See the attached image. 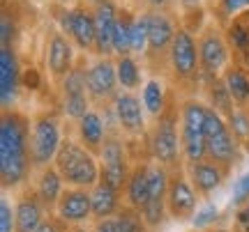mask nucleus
<instances>
[{
	"label": "nucleus",
	"mask_w": 249,
	"mask_h": 232,
	"mask_svg": "<svg viewBox=\"0 0 249 232\" xmlns=\"http://www.w3.org/2000/svg\"><path fill=\"white\" fill-rule=\"evenodd\" d=\"M30 117L5 108L0 117V182L5 191L23 186L33 172L30 161Z\"/></svg>",
	"instance_id": "obj_1"
},
{
	"label": "nucleus",
	"mask_w": 249,
	"mask_h": 232,
	"mask_svg": "<svg viewBox=\"0 0 249 232\" xmlns=\"http://www.w3.org/2000/svg\"><path fill=\"white\" fill-rule=\"evenodd\" d=\"M53 166L62 175L67 186L76 188H92L99 184L102 179V168H99V159L92 152H88L79 140L74 138H65L60 145V152L55 156Z\"/></svg>",
	"instance_id": "obj_2"
},
{
	"label": "nucleus",
	"mask_w": 249,
	"mask_h": 232,
	"mask_svg": "<svg viewBox=\"0 0 249 232\" xmlns=\"http://www.w3.org/2000/svg\"><path fill=\"white\" fill-rule=\"evenodd\" d=\"M178 108L169 104L166 110L160 117H155V124L148 131L145 145H148V156L155 163H161L166 168L180 166L182 156V145H180V126H178Z\"/></svg>",
	"instance_id": "obj_3"
},
{
	"label": "nucleus",
	"mask_w": 249,
	"mask_h": 232,
	"mask_svg": "<svg viewBox=\"0 0 249 232\" xmlns=\"http://www.w3.org/2000/svg\"><path fill=\"white\" fill-rule=\"evenodd\" d=\"M60 120L55 113H37L30 122V161L33 170H42L46 166H53L55 156L62 145Z\"/></svg>",
	"instance_id": "obj_4"
},
{
	"label": "nucleus",
	"mask_w": 249,
	"mask_h": 232,
	"mask_svg": "<svg viewBox=\"0 0 249 232\" xmlns=\"http://www.w3.org/2000/svg\"><path fill=\"white\" fill-rule=\"evenodd\" d=\"M97 159H99V168H102V182L111 184L118 191H124L134 166L129 161V154H127L124 136L118 134V131H111Z\"/></svg>",
	"instance_id": "obj_5"
},
{
	"label": "nucleus",
	"mask_w": 249,
	"mask_h": 232,
	"mask_svg": "<svg viewBox=\"0 0 249 232\" xmlns=\"http://www.w3.org/2000/svg\"><path fill=\"white\" fill-rule=\"evenodd\" d=\"M198 200L201 196L196 193L194 184L187 177L185 166H176L171 168V184H169V193H166V207H169V216L178 223L192 221L198 209Z\"/></svg>",
	"instance_id": "obj_6"
},
{
	"label": "nucleus",
	"mask_w": 249,
	"mask_h": 232,
	"mask_svg": "<svg viewBox=\"0 0 249 232\" xmlns=\"http://www.w3.org/2000/svg\"><path fill=\"white\" fill-rule=\"evenodd\" d=\"M113 115H116V124L123 131L124 138H148V124H145V108L143 101L134 92H120L113 101Z\"/></svg>",
	"instance_id": "obj_7"
},
{
	"label": "nucleus",
	"mask_w": 249,
	"mask_h": 232,
	"mask_svg": "<svg viewBox=\"0 0 249 232\" xmlns=\"http://www.w3.org/2000/svg\"><path fill=\"white\" fill-rule=\"evenodd\" d=\"M169 62L180 80H194L198 69H201L198 46L194 42V35L187 28H178V32L173 37V44H171L169 51Z\"/></svg>",
	"instance_id": "obj_8"
},
{
	"label": "nucleus",
	"mask_w": 249,
	"mask_h": 232,
	"mask_svg": "<svg viewBox=\"0 0 249 232\" xmlns=\"http://www.w3.org/2000/svg\"><path fill=\"white\" fill-rule=\"evenodd\" d=\"M198 60H201V69L210 80L222 72L226 62H229V46L224 35L217 28H205L201 37H198Z\"/></svg>",
	"instance_id": "obj_9"
},
{
	"label": "nucleus",
	"mask_w": 249,
	"mask_h": 232,
	"mask_svg": "<svg viewBox=\"0 0 249 232\" xmlns=\"http://www.w3.org/2000/svg\"><path fill=\"white\" fill-rule=\"evenodd\" d=\"M118 72L111 58H99L88 67V97L95 104H108L118 97Z\"/></svg>",
	"instance_id": "obj_10"
},
{
	"label": "nucleus",
	"mask_w": 249,
	"mask_h": 232,
	"mask_svg": "<svg viewBox=\"0 0 249 232\" xmlns=\"http://www.w3.org/2000/svg\"><path fill=\"white\" fill-rule=\"evenodd\" d=\"M55 218L65 225H83L92 218V198L88 188L67 186L55 205Z\"/></svg>",
	"instance_id": "obj_11"
},
{
	"label": "nucleus",
	"mask_w": 249,
	"mask_h": 232,
	"mask_svg": "<svg viewBox=\"0 0 249 232\" xmlns=\"http://www.w3.org/2000/svg\"><path fill=\"white\" fill-rule=\"evenodd\" d=\"M185 170H187V177H189V182L194 184L196 193L203 198V200H208L214 191H219V188H222V184L226 182V177L231 175V170L217 166V163H214V161H210V159L196 161V163H187Z\"/></svg>",
	"instance_id": "obj_12"
},
{
	"label": "nucleus",
	"mask_w": 249,
	"mask_h": 232,
	"mask_svg": "<svg viewBox=\"0 0 249 232\" xmlns=\"http://www.w3.org/2000/svg\"><path fill=\"white\" fill-rule=\"evenodd\" d=\"M14 216H17V232H37L46 218V207L37 198L35 188L26 186L14 200Z\"/></svg>",
	"instance_id": "obj_13"
},
{
	"label": "nucleus",
	"mask_w": 249,
	"mask_h": 232,
	"mask_svg": "<svg viewBox=\"0 0 249 232\" xmlns=\"http://www.w3.org/2000/svg\"><path fill=\"white\" fill-rule=\"evenodd\" d=\"M46 67L55 80H62L76 67L74 62V48L62 30H53L46 39Z\"/></svg>",
	"instance_id": "obj_14"
},
{
	"label": "nucleus",
	"mask_w": 249,
	"mask_h": 232,
	"mask_svg": "<svg viewBox=\"0 0 249 232\" xmlns=\"http://www.w3.org/2000/svg\"><path fill=\"white\" fill-rule=\"evenodd\" d=\"M148 26H150V37H148V60H157V58H169L171 44H173V37H176V28L171 23V18L164 12L152 9L148 12Z\"/></svg>",
	"instance_id": "obj_15"
},
{
	"label": "nucleus",
	"mask_w": 249,
	"mask_h": 232,
	"mask_svg": "<svg viewBox=\"0 0 249 232\" xmlns=\"http://www.w3.org/2000/svg\"><path fill=\"white\" fill-rule=\"evenodd\" d=\"M21 67H18L14 46L0 48V101L2 108H12L17 101L18 85H21Z\"/></svg>",
	"instance_id": "obj_16"
},
{
	"label": "nucleus",
	"mask_w": 249,
	"mask_h": 232,
	"mask_svg": "<svg viewBox=\"0 0 249 232\" xmlns=\"http://www.w3.org/2000/svg\"><path fill=\"white\" fill-rule=\"evenodd\" d=\"M108 134H111V129H108L107 120L102 117V113L99 110H90L88 115H83L76 122V136H79V143L88 150V152H92L95 156H99V152H102V147H104V143H107Z\"/></svg>",
	"instance_id": "obj_17"
},
{
	"label": "nucleus",
	"mask_w": 249,
	"mask_h": 232,
	"mask_svg": "<svg viewBox=\"0 0 249 232\" xmlns=\"http://www.w3.org/2000/svg\"><path fill=\"white\" fill-rule=\"evenodd\" d=\"M150 163H152V159L136 161L132 166V175L127 179V186L123 191V196H124L123 202L134 207V209H139V212L150 200Z\"/></svg>",
	"instance_id": "obj_18"
},
{
	"label": "nucleus",
	"mask_w": 249,
	"mask_h": 232,
	"mask_svg": "<svg viewBox=\"0 0 249 232\" xmlns=\"http://www.w3.org/2000/svg\"><path fill=\"white\" fill-rule=\"evenodd\" d=\"M95 21H97V44L95 53L102 58H108L113 53V35L118 26V9L113 0H104L95 7Z\"/></svg>",
	"instance_id": "obj_19"
},
{
	"label": "nucleus",
	"mask_w": 249,
	"mask_h": 232,
	"mask_svg": "<svg viewBox=\"0 0 249 232\" xmlns=\"http://www.w3.org/2000/svg\"><path fill=\"white\" fill-rule=\"evenodd\" d=\"M70 37L74 44L83 48V51H95L97 44V21H95V12L88 9L86 5L71 9V30Z\"/></svg>",
	"instance_id": "obj_20"
},
{
	"label": "nucleus",
	"mask_w": 249,
	"mask_h": 232,
	"mask_svg": "<svg viewBox=\"0 0 249 232\" xmlns=\"http://www.w3.org/2000/svg\"><path fill=\"white\" fill-rule=\"evenodd\" d=\"M33 188H35L37 198L42 200V205L46 207V212L51 214V212H55V205H58L62 191L67 186H65V179H62V175L58 172V168H55V166H46V168L37 170Z\"/></svg>",
	"instance_id": "obj_21"
},
{
	"label": "nucleus",
	"mask_w": 249,
	"mask_h": 232,
	"mask_svg": "<svg viewBox=\"0 0 249 232\" xmlns=\"http://www.w3.org/2000/svg\"><path fill=\"white\" fill-rule=\"evenodd\" d=\"M242 150L240 145L235 143V138L233 134L226 129L222 134L213 136V138H208V159L214 161L217 166H222L226 170H233L242 159Z\"/></svg>",
	"instance_id": "obj_22"
},
{
	"label": "nucleus",
	"mask_w": 249,
	"mask_h": 232,
	"mask_svg": "<svg viewBox=\"0 0 249 232\" xmlns=\"http://www.w3.org/2000/svg\"><path fill=\"white\" fill-rule=\"evenodd\" d=\"M120 196L123 191L113 188L111 184L102 182L99 179L97 186L90 188V198H92V218L95 221H102V218H113V216L120 212V207L124 202H120Z\"/></svg>",
	"instance_id": "obj_23"
},
{
	"label": "nucleus",
	"mask_w": 249,
	"mask_h": 232,
	"mask_svg": "<svg viewBox=\"0 0 249 232\" xmlns=\"http://www.w3.org/2000/svg\"><path fill=\"white\" fill-rule=\"evenodd\" d=\"M60 92H62V104L65 101H76V99H90L88 97V69H86L83 60H79L76 67L60 80Z\"/></svg>",
	"instance_id": "obj_24"
},
{
	"label": "nucleus",
	"mask_w": 249,
	"mask_h": 232,
	"mask_svg": "<svg viewBox=\"0 0 249 232\" xmlns=\"http://www.w3.org/2000/svg\"><path fill=\"white\" fill-rule=\"evenodd\" d=\"M224 83L231 92L233 101L238 108H247L249 110V76L247 72L238 67V64H229L224 72Z\"/></svg>",
	"instance_id": "obj_25"
},
{
	"label": "nucleus",
	"mask_w": 249,
	"mask_h": 232,
	"mask_svg": "<svg viewBox=\"0 0 249 232\" xmlns=\"http://www.w3.org/2000/svg\"><path fill=\"white\" fill-rule=\"evenodd\" d=\"M141 101H143L145 113L150 117H160L161 113L166 110V106H169V101H166V90H164L160 78H150V80L143 83Z\"/></svg>",
	"instance_id": "obj_26"
},
{
	"label": "nucleus",
	"mask_w": 249,
	"mask_h": 232,
	"mask_svg": "<svg viewBox=\"0 0 249 232\" xmlns=\"http://www.w3.org/2000/svg\"><path fill=\"white\" fill-rule=\"evenodd\" d=\"M208 110H210V106L203 104V101H198V99H182V104H180V126L205 134Z\"/></svg>",
	"instance_id": "obj_27"
},
{
	"label": "nucleus",
	"mask_w": 249,
	"mask_h": 232,
	"mask_svg": "<svg viewBox=\"0 0 249 232\" xmlns=\"http://www.w3.org/2000/svg\"><path fill=\"white\" fill-rule=\"evenodd\" d=\"M132 14L127 9L118 12V26H116V35H113V53L124 58V55L132 53V28H134Z\"/></svg>",
	"instance_id": "obj_28"
},
{
	"label": "nucleus",
	"mask_w": 249,
	"mask_h": 232,
	"mask_svg": "<svg viewBox=\"0 0 249 232\" xmlns=\"http://www.w3.org/2000/svg\"><path fill=\"white\" fill-rule=\"evenodd\" d=\"M116 72H118V85H120V88H124L127 92H134V90L141 88L143 74H141V67L136 64V60H134L132 55L118 58Z\"/></svg>",
	"instance_id": "obj_29"
},
{
	"label": "nucleus",
	"mask_w": 249,
	"mask_h": 232,
	"mask_svg": "<svg viewBox=\"0 0 249 232\" xmlns=\"http://www.w3.org/2000/svg\"><path fill=\"white\" fill-rule=\"evenodd\" d=\"M208 97H210V108L229 120V115L235 110V106H233L235 101H233L231 92H229V88H226L224 78L222 80H213V83L208 85Z\"/></svg>",
	"instance_id": "obj_30"
},
{
	"label": "nucleus",
	"mask_w": 249,
	"mask_h": 232,
	"mask_svg": "<svg viewBox=\"0 0 249 232\" xmlns=\"http://www.w3.org/2000/svg\"><path fill=\"white\" fill-rule=\"evenodd\" d=\"M229 131L233 134L235 143L240 145V150L245 154H249V110L247 108H238L229 115Z\"/></svg>",
	"instance_id": "obj_31"
},
{
	"label": "nucleus",
	"mask_w": 249,
	"mask_h": 232,
	"mask_svg": "<svg viewBox=\"0 0 249 232\" xmlns=\"http://www.w3.org/2000/svg\"><path fill=\"white\" fill-rule=\"evenodd\" d=\"M113 221H116L118 232H150L148 225H145V221H143L141 212L134 209V207H129V205L120 207V212L113 216Z\"/></svg>",
	"instance_id": "obj_32"
},
{
	"label": "nucleus",
	"mask_w": 249,
	"mask_h": 232,
	"mask_svg": "<svg viewBox=\"0 0 249 232\" xmlns=\"http://www.w3.org/2000/svg\"><path fill=\"white\" fill-rule=\"evenodd\" d=\"M229 42L233 48H238L240 53H247L249 58V21L247 18H235L229 26Z\"/></svg>",
	"instance_id": "obj_33"
},
{
	"label": "nucleus",
	"mask_w": 249,
	"mask_h": 232,
	"mask_svg": "<svg viewBox=\"0 0 249 232\" xmlns=\"http://www.w3.org/2000/svg\"><path fill=\"white\" fill-rule=\"evenodd\" d=\"M217 218H219V207L208 200V202H203V205L196 209L194 218H192V225H194L196 232H208V230H213Z\"/></svg>",
	"instance_id": "obj_34"
},
{
	"label": "nucleus",
	"mask_w": 249,
	"mask_h": 232,
	"mask_svg": "<svg viewBox=\"0 0 249 232\" xmlns=\"http://www.w3.org/2000/svg\"><path fill=\"white\" fill-rule=\"evenodd\" d=\"M148 37H150V26H148V12L136 16L132 28V53H145L148 51Z\"/></svg>",
	"instance_id": "obj_35"
},
{
	"label": "nucleus",
	"mask_w": 249,
	"mask_h": 232,
	"mask_svg": "<svg viewBox=\"0 0 249 232\" xmlns=\"http://www.w3.org/2000/svg\"><path fill=\"white\" fill-rule=\"evenodd\" d=\"M231 202H233V207H238V209H242V207L249 205V172L240 175V177L233 182Z\"/></svg>",
	"instance_id": "obj_36"
},
{
	"label": "nucleus",
	"mask_w": 249,
	"mask_h": 232,
	"mask_svg": "<svg viewBox=\"0 0 249 232\" xmlns=\"http://www.w3.org/2000/svg\"><path fill=\"white\" fill-rule=\"evenodd\" d=\"M0 232H17L14 205L9 202L7 196H2V200H0Z\"/></svg>",
	"instance_id": "obj_37"
},
{
	"label": "nucleus",
	"mask_w": 249,
	"mask_h": 232,
	"mask_svg": "<svg viewBox=\"0 0 249 232\" xmlns=\"http://www.w3.org/2000/svg\"><path fill=\"white\" fill-rule=\"evenodd\" d=\"M0 42L2 46L14 44V18L7 14V9H2V18H0Z\"/></svg>",
	"instance_id": "obj_38"
},
{
	"label": "nucleus",
	"mask_w": 249,
	"mask_h": 232,
	"mask_svg": "<svg viewBox=\"0 0 249 232\" xmlns=\"http://www.w3.org/2000/svg\"><path fill=\"white\" fill-rule=\"evenodd\" d=\"M222 9L226 16H235L242 9H249V0H222Z\"/></svg>",
	"instance_id": "obj_39"
},
{
	"label": "nucleus",
	"mask_w": 249,
	"mask_h": 232,
	"mask_svg": "<svg viewBox=\"0 0 249 232\" xmlns=\"http://www.w3.org/2000/svg\"><path fill=\"white\" fill-rule=\"evenodd\" d=\"M67 228H70V225H65L62 221H58L55 216H49L44 223L39 225L37 232H67Z\"/></svg>",
	"instance_id": "obj_40"
},
{
	"label": "nucleus",
	"mask_w": 249,
	"mask_h": 232,
	"mask_svg": "<svg viewBox=\"0 0 249 232\" xmlns=\"http://www.w3.org/2000/svg\"><path fill=\"white\" fill-rule=\"evenodd\" d=\"M21 83L30 90H37L39 88V72L37 69H26V72L21 74Z\"/></svg>",
	"instance_id": "obj_41"
},
{
	"label": "nucleus",
	"mask_w": 249,
	"mask_h": 232,
	"mask_svg": "<svg viewBox=\"0 0 249 232\" xmlns=\"http://www.w3.org/2000/svg\"><path fill=\"white\" fill-rule=\"evenodd\" d=\"M92 232H118L116 230V221H113V218H102V221H95Z\"/></svg>",
	"instance_id": "obj_42"
},
{
	"label": "nucleus",
	"mask_w": 249,
	"mask_h": 232,
	"mask_svg": "<svg viewBox=\"0 0 249 232\" xmlns=\"http://www.w3.org/2000/svg\"><path fill=\"white\" fill-rule=\"evenodd\" d=\"M145 2H148V5H150L152 9H157V12H161V9L166 7V5H169L171 0H145Z\"/></svg>",
	"instance_id": "obj_43"
},
{
	"label": "nucleus",
	"mask_w": 249,
	"mask_h": 232,
	"mask_svg": "<svg viewBox=\"0 0 249 232\" xmlns=\"http://www.w3.org/2000/svg\"><path fill=\"white\" fill-rule=\"evenodd\" d=\"M67 232H92V230H88L86 225H70V228H67Z\"/></svg>",
	"instance_id": "obj_44"
},
{
	"label": "nucleus",
	"mask_w": 249,
	"mask_h": 232,
	"mask_svg": "<svg viewBox=\"0 0 249 232\" xmlns=\"http://www.w3.org/2000/svg\"><path fill=\"white\" fill-rule=\"evenodd\" d=\"M208 232H233V230H226V228H213V230H208Z\"/></svg>",
	"instance_id": "obj_45"
},
{
	"label": "nucleus",
	"mask_w": 249,
	"mask_h": 232,
	"mask_svg": "<svg viewBox=\"0 0 249 232\" xmlns=\"http://www.w3.org/2000/svg\"><path fill=\"white\" fill-rule=\"evenodd\" d=\"M88 2H90V5H95V7H97L99 2H104V0H88Z\"/></svg>",
	"instance_id": "obj_46"
},
{
	"label": "nucleus",
	"mask_w": 249,
	"mask_h": 232,
	"mask_svg": "<svg viewBox=\"0 0 249 232\" xmlns=\"http://www.w3.org/2000/svg\"><path fill=\"white\" fill-rule=\"evenodd\" d=\"M58 2H71V0H58Z\"/></svg>",
	"instance_id": "obj_47"
},
{
	"label": "nucleus",
	"mask_w": 249,
	"mask_h": 232,
	"mask_svg": "<svg viewBox=\"0 0 249 232\" xmlns=\"http://www.w3.org/2000/svg\"><path fill=\"white\" fill-rule=\"evenodd\" d=\"M194 232H196V230H194Z\"/></svg>",
	"instance_id": "obj_48"
}]
</instances>
